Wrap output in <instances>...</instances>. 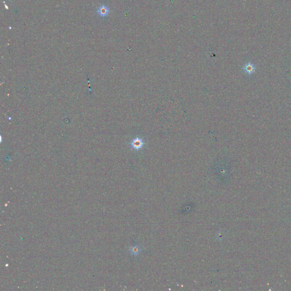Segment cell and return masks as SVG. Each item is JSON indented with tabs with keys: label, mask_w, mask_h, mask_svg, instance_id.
I'll use <instances>...</instances> for the list:
<instances>
[{
	"label": "cell",
	"mask_w": 291,
	"mask_h": 291,
	"mask_svg": "<svg viewBox=\"0 0 291 291\" xmlns=\"http://www.w3.org/2000/svg\"><path fill=\"white\" fill-rule=\"evenodd\" d=\"M145 145V141L142 138L137 137L133 140L130 143L131 147L136 150H140Z\"/></svg>",
	"instance_id": "6da1fadb"
},
{
	"label": "cell",
	"mask_w": 291,
	"mask_h": 291,
	"mask_svg": "<svg viewBox=\"0 0 291 291\" xmlns=\"http://www.w3.org/2000/svg\"><path fill=\"white\" fill-rule=\"evenodd\" d=\"M97 12L99 16L104 17L108 15L109 13V9L108 8V7L104 5H102L98 8Z\"/></svg>",
	"instance_id": "7a4b0ae2"
},
{
	"label": "cell",
	"mask_w": 291,
	"mask_h": 291,
	"mask_svg": "<svg viewBox=\"0 0 291 291\" xmlns=\"http://www.w3.org/2000/svg\"><path fill=\"white\" fill-rule=\"evenodd\" d=\"M244 70L245 72H246L248 73H252L254 71V66L251 64H246L244 67Z\"/></svg>",
	"instance_id": "3957f363"
}]
</instances>
